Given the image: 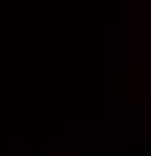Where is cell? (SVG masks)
<instances>
[]
</instances>
